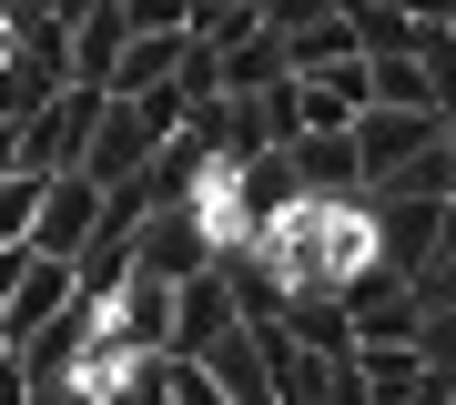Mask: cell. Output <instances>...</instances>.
Listing matches in <instances>:
<instances>
[{"label":"cell","instance_id":"6da1fadb","mask_svg":"<svg viewBox=\"0 0 456 405\" xmlns=\"http://www.w3.org/2000/svg\"><path fill=\"white\" fill-rule=\"evenodd\" d=\"M92 112H102V81H61V92H51L41 112L11 132V162H31V173H61V162H82Z\"/></svg>","mask_w":456,"mask_h":405},{"label":"cell","instance_id":"7a4b0ae2","mask_svg":"<svg viewBox=\"0 0 456 405\" xmlns=\"http://www.w3.org/2000/svg\"><path fill=\"white\" fill-rule=\"evenodd\" d=\"M132 263H142V274H163V284L203 274V263H213V223H203V203H152L142 233H132Z\"/></svg>","mask_w":456,"mask_h":405},{"label":"cell","instance_id":"3957f363","mask_svg":"<svg viewBox=\"0 0 456 405\" xmlns=\"http://www.w3.org/2000/svg\"><path fill=\"white\" fill-rule=\"evenodd\" d=\"M355 112H365V51L294 71V132H345Z\"/></svg>","mask_w":456,"mask_h":405},{"label":"cell","instance_id":"277c9868","mask_svg":"<svg viewBox=\"0 0 456 405\" xmlns=\"http://www.w3.org/2000/svg\"><path fill=\"white\" fill-rule=\"evenodd\" d=\"M92 213H102V182L82 173V162H61V173H41V203H31V243H41V254H71V243L92 233Z\"/></svg>","mask_w":456,"mask_h":405},{"label":"cell","instance_id":"5b68a950","mask_svg":"<svg viewBox=\"0 0 456 405\" xmlns=\"http://www.w3.org/2000/svg\"><path fill=\"white\" fill-rule=\"evenodd\" d=\"M102 335H112V344H173V284L132 263V274L102 294Z\"/></svg>","mask_w":456,"mask_h":405},{"label":"cell","instance_id":"8992f818","mask_svg":"<svg viewBox=\"0 0 456 405\" xmlns=\"http://www.w3.org/2000/svg\"><path fill=\"white\" fill-rule=\"evenodd\" d=\"M436 132H446V112H386V101H365V112H355V162H365V182L395 173L406 152H426Z\"/></svg>","mask_w":456,"mask_h":405},{"label":"cell","instance_id":"52a82bcc","mask_svg":"<svg viewBox=\"0 0 456 405\" xmlns=\"http://www.w3.org/2000/svg\"><path fill=\"white\" fill-rule=\"evenodd\" d=\"M193 355H203V375H213V395H233V405H264V395H274V375H264V335H254L244 314H233L213 344H193Z\"/></svg>","mask_w":456,"mask_h":405},{"label":"cell","instance_id":"ba28073f","mask_svg":"<svg viewBox=\"0 0 456 405\" xmlns=\"http://www.w3.org/2000/svg\"><path fill=\"white\" fill-rule=\"evenodd\" d=\"M233 324V284H224V263H203V274H183L173 284V344L193 355V344H213Z\"/></svg>","mask_w":456,"mask_h":405},{"label":"cell","instance_id":"9c48e42d","mask_svg":"<svg viewBox=\"0 0 456 405\" xmlns=\"http://www.w3.org/2000/svg\"><path fill=\"white\" fill-rule=\"evenodd\" d=\"M294 182H305V193H355L365 182V162H355V122L345 132H294Z\"/></svg>","mask_w":456,"mask_h":405},{"label":"cell","instance_id":"30bf717a","mask_svg":"<svg viewBox=\"0 0 456 405\" xmlns=\"http://www.w3.org/2000/svg\"><path fill=\"white\" fill-rule=\"evenodd\" d=\"M365 101H386V112H436L426 51H365Z\"/></svg>","mask_w":456,"mask_h":405},{"label":"cell","instance_id":"8fae6325","mask_svg":"<svg viewBox=\"0 0 456 405\" xmlns=\"http://www.w3.org/2000/svg\"><path fill=\"white\" fill-rule=\"evenodd\" d=\"M173 71H183V31H132L112 51V81H102V92H152V81H173Z\"/></svg>","mask_w":456,"mask_h":405},{"label":"cell","instance_id":"7c38bea8","mask_svg":"<svg viewBox=\"0 0 456 405\" xmlns=\"http://www.w3.org/2000/svg\"><path fill=\"white\" fill-rule=\"evenodd\" d=\"M132 31H122V11L112 0H92L82 20H71V81H112V51H122Z\"/></svg>","mask_w":456,"mask_h":405},{"label":"cell","instance_id":"4fadbf2b","mask_svg":"<svg viewBox=\"0 0 456 405\" xmlns=\"http://www.w3.org/2000/svg\"><path fill=\"white\" fill-rule=\"evenodd\" d=\"M264 81H284V31H254L244 41H224V92H264Z\"/></svg>","mask_w":456,"mask_h":405},{"label":"cell","instance_id":"5bb4252c","mask_svg":"<svg viewBox=\"0 0 456 405\" xmlns=\"http://www.w3.org/2000/svg\"><path fill=\"white\" fill-rule=\"evenodd\" d=\"M355 51V20H345V0L325 20H305V31H284V71H314V61H345Z\"/></svg>","mask_w":456,"mask_h":405},{"label":"cell","instance_id":"9a60e30c","mask_svg":"<svg viewBox=\"0 0 456 405\" xmlns=\"http://www.w3.org/2000/svg\"><path fill=\"white\" fill-rule=\"evenodd\" d=\"M345 20H355V51H416L426 20H406L395 0H345Z\"/></svg>","mask_w":456,"mask_h":405},{"label":"cell","instance_id":"2e32d148","mask_svg":"<svg viewBox=\"0 0 456 405\" xmlns=\"http://www.w3.org/2000/svg\"><path fill=\"white\" fill-rule=\"evenodd\" d=\"M31 203H41V173L0 162V243H31Z\"/></svg>","mask_w":456,"mask_h":405},{"label":"cell","instance_id":"e0dca14e","mask_svg":"<svg viewBox=\"0 0 456 405\" xmlns=\"http://www.w3.org/2000/svg\"><path fill=\"white\" fill-rule=\"evenodd\" d=\"M416 51H426V81H436V112L456 122V31H426Z\"/></svg>","mask_w":456,"mask_h":405},{"label":"cell","instance_id":"ac0fdd59","mask_svg":"<svg viewBox=\"0 0 456 405\" xmlns=\"http://www.w3.org/2000/svg\"><path fill=\"white\" fill-rule=\"evenodd\" d=\"M112 11H122V31H183L193 0H112Z\"/></svg>","mask_w":456,"mask_h":405},{"label":"cell","instance_id":"d6986e66","mask_svg":"<svg viewBox=\"0 0 456 405\" xmlns=\"http://www.w3.org/2000/svg\"><path fill=\"white\" fill-rule=\"evenodd\" d=\"M325 11H335V0H254L264 31H305V20H325Z\"/></svg>","mask_w":456,"mask_h":405},{"label":"cell","instance_id":"ffe728a7","mask_svg":"<svg viewBox=\"0 0 456 405\" xmlns=\"http://www.w3.org/2000/svg\"><path fill=\"white\" fill-rule=\"evenodd\" d=\"M20 263H31V243H0V304H11V284H20Z\"/></svg>","mask_w":456,"mask_h":405},{"label":"cell","instance_id":"44dd1931","mask_svg":"<svg viewBox=\"0 0 456 405\" xmlns=\"http://www.w3.org/2000/svg\"><path fill=\"white\" fill-rule=\"evenodd\" d=\"M0 405H20V355H11V335H0Z\"/></svg>","mask_w":456,"mask_h":405},{"label":"cell","instance_id":"7402d4cb","mask_svg":"<svg viewBox=\"0 0 456 405\" xmlns=\"http://www.w3.org/2000/svg\"><path fill=\"white\" fill-rule=\"evenodd\" d=\"M436 254H456V203H436Z\"/></svg>","mask_w":456,"mask_h":405},{"label":"cell","instance_id":"603a6c76","mask_svg":"<svg viewBox=\"0 0 456 405\" xmlns=\"http://www.w3.org/2000/svg\"><path fill=\"white\" fill-rule=\"evenodd\" d=\"M0 162H11V122H0Z\"/></svg>","mask_w":456,"mask_h":405},{"label":"cell","instance_id":"cb8c5ba5","mask_svg":"<svg viewBox=\"0 0 456 405\" xmlns=\"http://www.w3.org/2000/svg\"><path fill=\"white\" fill-rule=\"evenodd\" d=\"M0 51H11V20H0Z\"/></svg>","mask_w":456,"mask_h":405},{"label":"cell","instance_id":"d4e9b609","mask_svg":"<svg viewBox=\"0 0 456 405\" xmlns=\"http://www.w3.org/2000/svg\"><path fill=\"white\" fill-rule=\"evenodd\" d=\"M446 203H456V173H446Z\"/></svg>","mask_w":456,"mask_h":405}]
</instances>
